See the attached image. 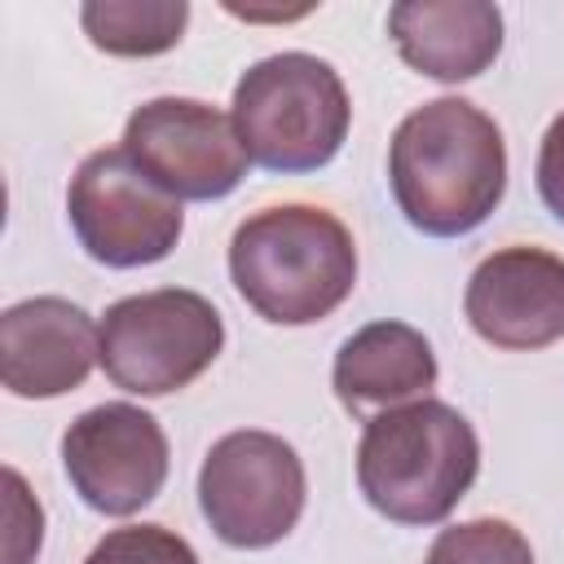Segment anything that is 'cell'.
I'll use <instances>...</instances> for the list:
<instances>
[{
    "mask_svg": "<svg viewBox=\"0 0 564 564\" xmlns=\"http://www.w3.org/2000/svg\"><path fill=\"white\" fill-rule=\"evenodd\" d=\"M225 348L216 304L185 286L123 295L101 317V370L132 397L189 388Z\"/></svg>",
    "mask_w": 564,
    "mask_h": 564,
    "instance_id": "cell-5",
    "label": "cell"
},
{
    "mask_svg": "<svg viewBox=\"0 0 564 564\" xmlns=\"http://www.w3.org/2000/svg\"><path fill=\"white\" fill-rule=\"evenodd\" d=\"M538 194L546 203V212L555 220H564V110L551 119V128L542 132V145H538Z\"/></svg>",
    "mask_w": 564,
    "mask_h": 564,
    "instance_id": "cell-17",
    "label": "cell"
},
{
    "mask_svg": "<svg viewBox=\"0 0 564 564\" xmlns=\"http://www.w3.org/2000/svg\"><path fill=\"white\" fill-rule=\"evenodd\" d=\"M62 467L97 516H137L167 480V436L150 410L106 401L62 432Z\"/></svg>",
    "mask_w": 564,
    "mask_h": 564,
    "instance_id": "cell-9",
    "label": "cell"
},
{
    "mask_svg": "<svg viewBox=\"0 0 564 564\" xmlns=\"http://www.w3.org/2000/svg\"><path fill=\"white\" fill-rule=\"evenodd\" d=\"M423 564H533V546L511 520L476 516L441 529Z\"/></svg>",
    "mask_w": 564,
    "mask_h": 564,
    "instance_id": "cell-15",
    "label": "cell"
},
{
    "mask_svg": "<svg viewBox=\"0 0 564 564\" xmlns=\"http://www.w3.org/2000/svg\"><path fill=\"white\" fill-rule=\"evenodd\" d=\"M463 313L494 348H551L564 339V256L529 242L489 251L467 278Z\"/></svg>",
    "mask_w": 564,
    "mask_h": 564,
    "instance_id": "cell-10",
    "label": "cell"
},
{
    "mask_svg": "<svg viewBox=\"0 0 564 564\" xmlns=\"http://www.w3.org/2000/svg\"><path fill=\"white\" fill-rule=\"evenodd\" d=\"M401 62L436 84L485 75L502 53V13L489 0H401L388 9Z\"/></svg>",
    "mask_w": 564,
    "mask_h": 564,
    "instance_id": "cell-12",
    "label": "cell"
},
{
    "mask_svg": "<svg viewBox=\"0 0 564 564\" xmlns=\"http://www.w3.org/2000/svg\"><path fill=\"white\" fill-rule=\"evenodd\" d=\"M229 278L256 317L273 326H313L352 295L357 242L326 207H260L229 238Z\"/></svg>",
    "mask_w": 564,
    "mask_h": 564,
    "instance_id": "cell-2",
    "label": "cell"
},
{
    "mask_svg": "<svg viewBox=\"0 0 564 564\" xmlns=\"http://www.w3.org/2000/svg\"><path fill=\"white\" fill-rule=\"evenodd\" d=\"M476 427L436 397L379 410L361 427L357 489L392 524L427 529L449 520V511L476 485Z\"/></svg>",
    "mask_w": 564,
    "mask_h": 564,
    "instance_id": "cell-3",
    "label": "cell"
},
{
    "mask_svg": "<svg viewBox=\"0 0 564 564\" xmlns=\"http://www.w3.org/2000/svg\"><path fill=\"white\" fill-rule=\"evenodd\" d=\"M229 115L256 167L300 176L339 154L352 101L330 62L313 53H273L242 70Z\"/></svg>",
    "mask_w": 564,
    "mask_h": 564,
    "instance_id": "cell-4",
    "label": "cell"
},
{
    "mask_svg": "<svg viewBox=\"0 0 564 564\" xmlns=\"http://www.w3.org/2000/svg\"><path fill=\"white\" fill-rule=\"evenodd\" d=\"M436 352L423 330L410 322H366L352 330L330 366V388L339 405L357 419H375L379 410L423 401L436 388Z\"/></svg>",
    "mask_w": 564,
    "mask_h": 564,
    "instance_id": "cell-13",
    "label": "cell"
},
{
    "mask_svg": "<svg viewBox=\"0 0 564 564\" xmlns=\"http://www.w3.org/2000/svg\"><path fill=\"white\" fill-rule=\"evenodd\" d=\"M79 26L93 48L110 57H159L181 44L189 26L185 0H88L79 4Z\"/></svg>",
    "mask_w": 564,
    "mask_h": 564,
    "instance_id": "cell-14",
    "label": "cell"
},
{
    "mask_svg": "<svg viewBox=\"0 0 564 564\" xmlns=\"http://www.w3.org/2000/svg\"><path fill=\"white\" fill-rule=\"evenodd\" d=\"M66 216L79 247L106 269L159 264L176 251L185 212L163 185H154L123 145L93 150L66 189Z\"/></svg>",
    "mask_w": 564,
    "mask_h": 564,
    "instance_id": "cell-7",
    "label": "cell"
},
{
    "mask_svg": "<svg viewBox=\"0 0 564 564\" xmlns=\"http://www.w3.org/2000/svg\"><path fill=\"white\" fill-rule=\"evenodd\" d=\"M84 564H198V555L167 524H123L110 529Z\"/></svg>",
    "mask_w": 564,
    "mask_h": 564,
    "instance_id": "cell-16",
    "label": "cell"
},
{
    "mask_svg": "<svg viewBox=\"0 0 564 564\" xmlns=\"http://www.w3.org/2000/svg\"><path fill=\"white\" fill-rule=\"evenodd\" d=\"M101 361V322L62 295H31L0 313V383L22 401H53Z\"/></svg>",
    "mask_w": 564,
    "mask_h": 564,
    "instance_id": "cell-11",
    "label": "cell"
},
{
    "mask_svg": "<svg viewBox=\"0 0 564 564\" xmlns=\"http://www.w3.org/2000/svg\"><path fill=\"white\" fill-rule=\"evenodd\" d=\"M308 480L291 441L238 427L225 432L198 467V511L225 546L264 551L304 516Z\"/></svg>",
    "mask_w": 564,
    "mask_h": 564,
    "instance_id": "cell-6",
    "label": "cell"
},
{
    "mask_svg": "<svg viewBox=\"0 0 564 564\" xmlns=\"http://www.w3.org/2000/svg\"><path fill=\"white\" fill-rule=\"evenodd\" d=\"M388 185L410 229L463 238L480 229L507 194L502 128L467 97L423 101L388 141Z\"/></svg>",
    "mask_w": 564,
    "mask_h": 564,
    "instance_id": "cell-1",
    "label": "cell"
},
{
    "mask_svg": "<svg viewBox=\"0 0 564 564\" xmlns=\"http://www.w3.org/2000/svg\"><path fill=\"white\" fill-rule=\"evenodd\" d=\"M119 145L154 185L181 203H216L234 194L251 167L234 115L198 97H154L137 106Z\"/></svg>",
    "mask_w": 564,
    "mask_h": 564,
    "instance_id": "cell-8",
    "label": "cell"
}]
</instances>
